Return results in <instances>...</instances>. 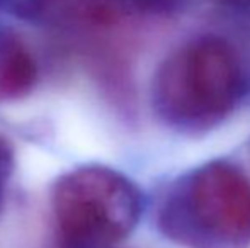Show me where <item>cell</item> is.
I'll list each match as a JSON object with an SVG mask.
<instances>
[{
	"mask_svg": "<svg viewBox=\"0 0 250 248\" xmlns=\"http://www.w3.org/2000/svg\"><path fill=\"white\" fill-rule=\"evenodd\" d=\"M140 0H12L17 14L66 29L111 27L129 16Z\"/></svg>",
	"mask_w": 250,
	"mask_h": 248,
	"instance_id": "277c9868",
	"label": "cell"
},
{
	"mask_svg": "<svg viewBox=\"0 0 250 248\" xmlns=\"http://www.w3.org/2000/svg\"><path fill=\"white\" fill-rule=\"evenodd\" d=\"M157 226L184 248H250V179L230 162L204 163L172 184Z\"/></svg>",
	"mask_w": 250,
	"mask_h": 248,
	"instance_id": "7a4b0ae2",
	"label": "cell"
},
{
	"mask_svg": "<svg viewBox=\"0 0 250 248\" xmlns=\"http://www.w3.org/2000/svg\"><path fill=\"white\" fill-rule=\"evenodd\" d=\"M51 211L63 248H111L136 228L142 197L118 170L80 165L55 180Z\"/></svg>",
	"mask_w": 250,
	"mask_h": 248,
	"instance_id": "3957f363",
	"label": "cell"
},
{
	"mask_svg": "<svg viewBox=\"0 0 250 248\" xmlns=\"http://www.w3.org/2000/svg\"><path fill=\"white\" fill-rule=\"evenodd\" d=\"M245 92V76L233 48L216 36L182 44L157 68L151 107L164 124L182 133L221 124Z\"/></svg>",
	"mask_w": 250,
	"mask_h": 248,
	"instance_id": "6da1fadb",
	"label": "cell"
},
{
	"mask_svg": "<svg viewBox=\"0 0 250 248\" xmlns=\"http://www.w3.org/2000/svg\"><path fill=\"white\" fill-rule=\"evenodd\" d=\"M14 170H16V152L9 138L0 134V209L7 197L10 180H12Z\"/></svg>",
	"mask_w": 250,
	"mask_h": 248,
	"instance_id": "8992f818",
	"label": "cell"
},
{
	"mask_svg": "<svg viewBox=\"0 0 250 248\" xmlns=\"http://www.w3.org/2000/svg\"><path fill=\"white\" fill-rule=\"evenodd\" d=\"M38 78L40 66L29 44L16 31L0 27V102L26 99Z\"/></svg>",
	"mask_w": 250,
	"mask_h": 248,
	"instance_id": "5b68a950",
	"label": "cell"
},
{
	"mask_svg": "<svg viewBox=\"0 0 250 248\" xmlns=\"http://www.w3.org/2000/svg\"><path fill=\"white\" fill-rule=\"evenodd\" d=\"M225 3H230L235 7H250V0H221Z\"/></svg>",
	"mask_w": 250,
	"mask_h": 248,
	"instance_id": "52a82bcc",
	"label": "cell"
}]
</instances>
